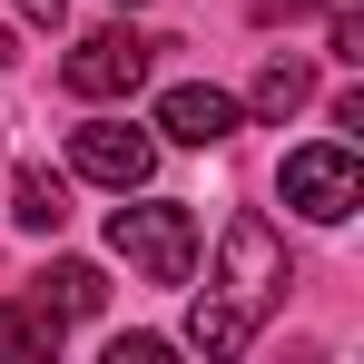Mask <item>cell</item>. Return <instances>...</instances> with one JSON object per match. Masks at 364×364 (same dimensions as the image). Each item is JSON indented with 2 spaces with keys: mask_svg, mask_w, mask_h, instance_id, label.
<instances>
[{
  "mask_svg": "<svg viewBox=\"0 0 364 364\" xmlns=\"http://www.w3.org/2000/svg\"><path fill=\"white\" fill-rule=\"evenodd\" d=\"M109 246H119L148 286H187V266H197V217H187L178 197H148V207H119V217H109Z\"/></svg>",
  "mask_w": 364,
  "mask_h": 364,
  "instance_id": "cell-1",
  "label": "cell"
},
{
  "mask_svg": "<svg viewBox=\"0 0 364 364\" xmlns=\"http://www.w3.org/2000/svg\"><path fill=\"white\" fill-rule=\"evenodd\" d=\"M286 207L296 217H315V227H345L355 217V197H364V168H355V148H286Z\"/></svg>",
  "mask_w": 364,
  "mask_h": 364,
  "instance_id": "cell-2",
  "label": "cell"
},
{
  "mask_svg": "<svg viewBox=\"0 0 364 364\" xmlns=\"http://www.w3.org/2000/svg\"><path fill=\"white\" fill-rule=\"evenodd\" d=\"M69 168L128 197V187H148V168H158V138L128 128V119H89V128H69Z\"/></svg>",
  "mask_w": 364,
  "mask_h": 364,
  "instance_id": "cell-3",
  "label": "cell"
},
{
  "mask_svg": "<svg viewBox=\"0 0 364 364\" xmlns=\"http://www.w3.org/2000/svg\"><path fill=\"white\" fill-rule=\"evenodd\" d=\"M148 50H158V40H138V30H89V40L60 60L69 99H128V89L148 79Z\"/></svg>",
  "mask_w": 364,
  "mask_h": 364,
  "instance_id": "cell-4",
  "label": "cell"
},
{
  "mask_svg": "<svg viewBox=\"0 0 364 364\" xmlns=\"http://www.w3.org/2000/svg\"><path fill=\"white\" fill-rule=\"evenodd\" d=\"M276 296H286V246H276L266 217H237L227 227V305L237 315H266Z\"/></svg>",
  "mask_w": 364,
  "mask_h": 364,
  "instance_id": "cell-5",
  "label": "cell"
},
{
  "mask_svg": "<svg viewBox=\"0 0 364 364\" xmlns=\"http://www.w3.org/2000/svg\"><path fill=\"white\" fill-rule=\"evenodd\" d=\"M158 128H168L178 148H227V138H237V99L187 79V89H168V99H158Z\"/></svg>",
  "mask_w": 364,
  "mask_h": 364,
  "instance_id": "cell-6",
  "label": "cell"
},
{
  "mask_svg": "<svg viewBox=\"0 0 364 364\" xmlns=\"http://www.w3.org/2000/svg\"><path fill=\"white\" fill-rule=\"evenodd\" d=\"M60 325H69V315H60V305H40V296H30V305H0V364L60 355Z\"/></svg>",
  "mask_w": 364,
  "mask_h": 364,
  "instance_id": "cell-7",
  "label": "cell"
},
{
  "mask_svg": "<svg viewBox=\"0 0 364 364\" xmlns=\"http://www.w3.org/2000/svg\"><path fill=\"white\" fill-rule=\"evenodd\" d=\"M10 217H20L30 237H60V227H69V178H50V168H20V187H10Z\"/></svg>",
  "mask_w": 364,
  "mask_h": 364,
  "instance_id": "cell-8",
  "label": "cell"
},
{
  "mask_svg": "<svg viewBox=\"0 0 364 364\" xmlns=\"http://www.w3.org/2000/svg\"><path fill=\"white\" fill-rule=\"evenodd\" d=\"M40 305H60V315H99V305H109V276L79 266V256H60V266L40 276Z\"/></svg>",
  "mask_w": 364,
  "mask_h": 364,
  "instance_id": "cell-9",
  "label": "cell"
},
{
  "mask_svg": "<svg viewBox=\"0 0 364 364\" xmlns=\"http://www.w3.org/2000/svg\"><path fill=\"white\" fill-rule=\"evenodd\" d=\"M246 335H256V315H237L227 296H207L187 315V345H197V355H246Z\"/></svg>",
  "mask_w": 364,
  "mask_h": 364,
  "instance_id": "cell-10",
  "label": "cell"
},
{
  "mask_svg": "<svg viewBox=\"0 0 364 364\" xmlns=\"http://www.w3.org/2000/svg\"><path fill=\"white\" fill-rule=\"evenodd\" d=\"M305 99H315V69L305 60H266L256 69V119H296Z\"/></svg>",
  "mask_w": 364,
  "mask_h": 364,
  "instance_id": "cell-11",
  "label": "cell"
},
{
  "mask_svg": "<svg viewBox=\"0 0 364 364\" xmlns=\"http://www.w3.org/2000/svg\"><path fill=\"white\" fill-rule=\"evenodd\" d=\"M20 10H30V20H60V10H69V0H20Z\"/></svg>",
  "mask_w": 364,
  "mask_h": 364,
  "instance_id": "cell-12",
  "label": "cell"
}]
</instances>
